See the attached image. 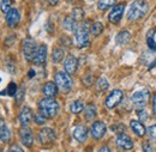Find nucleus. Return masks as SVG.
I'll use <instances>...</instances> for the list:
<instances>
[{
    "mask_svg": "<svg viewBox=\"0 0 156 152\" xmlns=\"http://www.w3.org/2000/svg\"><path fill=\"white\" fill-rule=\"evenodd\" d=\"M77 68H78L77 57H73V55H70V57H66V60H65V71L70 76H73L77 72Z\"/></svg>",
    "mask_w": 156,
    "mask_h": 152,
    "instance_id": "14",
    "label": "nucleus"
},
{
    "mask_svg": "<svg viewBox=\"0 0 156 152\" xmlns=\"http://www.w3.org/2000/svg\"><path fill=\"white\" fill-rule=\"evenodd\" d=\"M62 26L69 31H76L78 28L77 20L73 19L72 17H66L62 22Z\"/></svg>",
    "mask_w": 156,
    "mask_h": 152,
    "instance_id": "23",
    "label": "nucleus"
},
{
    "mask_svg": "<svg viewBox=\"0 0 156 152\" xmlns=\"http://www.w3.org/2000/svg\"><path fill=\"white\" fill-rule=\"evenodd\" d=\"M149 2L147 0H135L131 6L130 10L127 12V19L129 20H138V19L143 18L148 11H149Z\"/></svg>",
    "mask_w": 156,
    "mask_h": 152,
    "instance_id": "2",
    "label": "nucleus"
},
{
    "mask_svg": "<svg viewBox=\"0 0 156 152\" xmlns=\"http://www.w3.org/2000/svg\"><path fill=\"white\" fill-rule=\"evenodd\" d=\"M39 109L42 115H44L48 119H52L59 114L60 105L53 97H46L39 102Z\"/></svg>",
    "mask_w": 156,
    "mask_h": 152,
    "instance_id": "1",
    "label": "nucleus"
},
{
    "mask_svg": "<svg viewBox=\"0 0 156 152\" xmlns=\"http://www.w3.org/2000/svg\"><path fill=\"white\" fill-rule=\"evenodd\" d=\"M37 139H39V143L43 146H49L54 143L55 140V132L52 130V128H48V127H44L42 128L37 134Z\"/></svg>",
    "mask_w": 156,
    "mask_h": 152,
    "instance_id": "7",
    "label": "nucleus"
},
{
    "mask_svg": "<svg viewBox=\"0 0 156 152\" xmlns=\"http://www.w3.org/2000/svg\"><path fill=\"white\" fill-rule=\"evenodd\" d=\"M130 127L132 128L133 133L138 136H144L147 133V128L144 127V125L139 120H131L130 121Z\"/></svg>",
    "mask_w": 156,
    "mask_h": 152,
    "instance_id": "19",
    "label": "nucleus"
},
{
    "mask_svg": "<svg viewBox=\"0 0 156 152\" xmlns=\"http://www.w3.org/2000/svg\"><path fill=\"white\" fill-rule=\"evenodd\" d=\"M49 1V4H52V5H55L57 2H58V0H48Z\"/></svg>",
    "mask_w": 156,
    "mask_h": 152,
    "instance_id": "42",
    "label": "nucleus"
},
{
    "mask_svg": "<svg viewBox=\"0 0 156 152\" xmlns=\"http://www.w3.org/2000/svg\"><path fill=\"white\" fill-rule=\"evenodd\" d=\"M155 66H156V60H155V61H154V62H153V64H151V65H150V67H149V70H153V68H154Z\"/></svg>",
    "mask_w": 156,
    "mask_h": 152,
    "instance_id": "41",
    "label": "nucleus"
},
{
    "mask_svg": "<svg viewBox=\"0 0 156 152\" xmlns=\"http://www.w3.org/2000/svg\"><path fill=\"white\" fill-rule=\"evenodd\" d=\"M103 29H105V26H103L102 23L95 22V23L91 25V28H90V33L93 34V36H98V35L103 31Z\"/></svg>",
    "mask_w": 156,
    "mask_h": 152,
    "instance_id": "27",
    "label": "nucleus"
},
{
    "mask_svg": "<svg viewBox=\"0 0 156 152\" xmlns=\"http://www.w3.org/2000/svg\"><path fill=\"white\" fill-rule=\"evenodd\" d=\"M71 17L73 19H76L77 22L82 20L83 17H84V11H83V9H82V7H75V9L72 10Z\"/></svg>",
    "mask_w": 156,
    "mask_h": 152,
    "instance_id": "29",
    "label": "nucleus"
},
{
    "mask_svg": "<svg viewBox=\"0 0 156 152\" xmlns=\"http://www.w3.org/2000/svg\"><path fill=\"white\" fill-rule=\"evenodd\" d=\"M7 152H24L23 151V149L18 146V145H12L10 149H9V151Z\"/></svg>",
    "mask_w": 156,
    "mask_h": 152,
    "instance_id": "38",
    "label": "nucleus"
},
{
    "mask_svg": "<svg viewBox=\"0 0 156 152\" xmlns=\"http://www.w3.org/2000/svg\"><path fill=\"white\" fill-rule=\"evenodd\" d=\"M39 47L36 44V42L31 38H25L22 42V50H23V55L25 57L27 61H33L34 57L37 52Z\"/></svg>",
    "mask_w": 156,
    "mask_h": 152,
    "instance_id": "5",
    "label": "nucleus"
},
{
    "mask_svg": "<svg viewBox=\"0 0 156 152\" xmlns=\"http://www.w3.org/2000/svg\"><path fill=\"white\" fill-rule=\"evenodd\" d=\"M24 94H25V89H24V88H22V89H20V90L17 91L16 98H17V103H18V104H20V103L23 102V99H24Z\"/></svg>",
    "mask_w": 156,
    "mask_h": 152,
    "instance_id": "35",
    "label": "nucleus"
},
{
    "mask_svg": "<svg viewBox=\"0 0 156 152\" xmlns=\"http://www.w3.org/2000/svg\"><path fill=\"white\" fill-rule=\"evenodd\" d=\"M20 20V11L17 9H11L7 13H6V22L9 24L10 28H16L18 25Z\"/></svg>",
    "mask_w": 156,
    "mask_h": 152,
    "instance_id": "13",
    "label": "nucleus"
},
{
    "mask_svg": "<svg viewBox=\"0 0 156 152\" xmlns=\"http://www.w3.org/2000/svg\"><path fill=\"white\" fill-rule=\"evenodd\" d=\"M147 132H148L149 138H150L153 141H155L156 143V125H151V126L147 130Z\"/></svg>",
    "mask_w": 156,
    "mask_h": 152,
    "instance_id": "33",
    "label": "nucleus"
},
{
    "mask_svg": "<svg viewBox=\"0 0 156 152\" xmlns=\"http://www.w3.org/2000/svg\"><path fill=\"white\" fill-rule=\"evenodd\" d=\"M106 132H107V126H106V123L102 122V121H96V122H94L93 126H91V130H90L91 136H93L94 139H96V140L102 139V138L105 136Z\"/></svg>",
    "mask_w": 156,
    "mask_h": 152,
    "instance_id": "10",
    "label": "nucleus"
},
{
    "mask_svg": "<svg viewBox=\"0 0 156 152\" xmlns=\"http://www.w3.org/2000/svg\"><path fill=\"white\" fill-rule=\"evenodd\" d=\"M150 97V92L148 89H142L136 91L133 95L131 96V101L135 104V107L138 109H144V107L147 105L148 101Z\"/></svg>",
    "mask_w": 156,
    "mask_h": 152,
    "instance_id": "6",
    "label": "nucleus"
},
{
    "mask_svg": "<svg viewBox=\"0 0 156 152\" xmlns=\"http://www.w3.org/2000/svg\"><path fill=\"white\" fill-rule=\"evenodd\" d=\"M76 35V42L79 48H84L87 46H89L90 43V38H89V29L87 23H83L80 25H78L77 30L75 31Z\"/></svg>",
    "mask_w": 156,
    "mask_h": 152,
    "instance_id": "4",
    "label": "nucleus"
},
{
    "mask_svg": "<svg viewBox=\"0 0 156 152\" xmlns=\"http://www.w3.org/2000/svg\"><path fill=\"white\" fill-rule=\"evenodd\" d=\"M115 2H117V0H98V10L105 11V10H107V9L112 7V6H114Z\"/></svg>",
    "mask_w": 156,
    "mask_h": 152,
    "instance_id": "26",
    "label": "nucleus"
},
{
    "mask_svg": "<svg viewBox=\"0 0 156 152\" xmlns=\"http://www.w3.org/2000/svg\"><path fill=\"white\" fill-rule=\"evenodd\" d=\"M46 59H47V46L42 44V46L39 47V49H37V52H36L33 61H34L35 65L41 66V65H43L46 62Z\"/></svg>",
    "mask_w": 156,
    "mask_h": 152,
    "instance_id": "17",
    "label": "nucleus"
},
{
    "mask_svg": "<svg viewBox=\"0 0 156 152\" xmlns=\"http://www.w3.org/2000/svg\"><path fill=\"white\" fill-rule=\"evenodd\" d=\"M96 116V107L94 104H89L85 108V119L87 120H91Z\"/></svg>",
    "mask_w": 156,
    "mask_h": 152,
    "instance_id": "28",
    "label": "nucleus"
},
{
    "mask_svg": "<svg viewBox=\"0 0 156 152\" xmlns=\"http://www.w3.org/2000/svg\"><path fill=\"white\" fill-rule=\"evenodd\" d=\"M65 57V52L61 48H55L52 52V61L54 64H59L60 61H62V59Z\"/></svg>",
    "mask_w": 156,
    "mask_h": 152,
    "instance_id": "24",
    "label": "nucleus"
},
{
    "mask_svg": "<svg viewBox=\"0 0 156 152\" xmlns=\"http://www.w3.org/2000/svg\"><path fill=\"white\" fill-rule=\"evenodd\" d=\"M20 143L27 146V147H31L33 143H34V135H33V131L28 127V126H22L20 130Z\"/></svg>",
    "mask_w": 156,
    "mask_h": 152,
    "instance_id": "9",
    "label": "nucleus"
},
{
    "mask_svg": "<svg viewBox=\"0 0 156 152\" xmlns=\"http://www.w3.org/2000/svg\"><path fill=\"white\" fill-rule=\"evenodd\" d=\"M122 98H124V94H122L121 90H119V89L113 90V91L108 95V97L106 98V107H107L108 109L115 108L117 105H119V103L122 101Z\"/></svg>",
    "mask_w": 156,
    "mask_h": 152,
    "instance_id": "8",
    "label": "nucleus"
},
{
    "mask_svg": "<svg viewBox=\"0 0 156 152\" xmlns=\"http://www.w3.org/2000/svg\"><path fill=\"white\" fill-rule=\"evenodd\" d=\"M142 149H143V152H154V146L148 141H144L142 144Z\"/></svg>",
    "mask_w": 156,
    "mask_h": 152,
    "instance_id": "36",
    "label": "nucleus"
},
{
    "mask_svg": "<svg viewBox=\"0 0 156 152\" xmlns=\"http://www.w3.org/2000/svg\"><path fill=\"white\" fill-rule=\"evenodd\" d=\"M73 138L77 140L78 143H84V141H87V139H88V128L85 127V126H83V125H79L77 126L75 130H73Z\"/></svg>",
    "mask_w": 156,
    "mask_h": 152,
    "instance_id": "15",
    "label": "nucleus"
},
{
    "mask_svg": "<svg viewBox=\"0 0 156 152\" xmlns=\"http://www.w3.org/2000/svg\"><path fill=\"white\" fill-rule=\"evenodd\" d=\"M46 116L42 114H35L34 115V121H35V123L36 125H43L44 122H46Z\"/></svg>",
    "mask_w": 156,
    "mask_h": 152,
    "instance_id": "34",
    "label": "nucleus"
},
{
    "mask_svg": "<svg viewBox=\"0 0 156 152\" xmlns=\"http://www.w3.org/2000/svg\"><path fill=\"white\" fill-rule=\"evenodd\" d=\"M130 40H131V34L127 30L120 31L117 36H115V42H117V44H119V46H124V44L129 43Z\"/></svg>",
    "mask_w": 156,
    "mask_h": 152,
    "instance_id": "21",
    "label": "nucleus"
},
{
    "mask_svg": "<svg viewBox=\"0 0 156 152\" xmlns=\"http://www.w3.org/2000/svg\"><path fill=\"white\" fill-rule=\"evenodd\" d=\"M98 152H112V151H111V149H109V147L103 146L102 149H100V150H98Z\"/></svg>",
    "mask_w": 156,
    "mask_h": 152,
    "instance_id": "40",
    "label": "nucleus"
},
{
    "mask_svg": "<svg viewBox=\"0 0 156 152\" xmlns=\"http://www.w3.org/2000/svg\"><path fill=\"white\" fill-rule=\"evenodd\" d=\"M124 10H125V5H124V4H118V5H115V6L112 9V11H111V13H109V16H108L109 22L113 23V24L119 23L120 19L122 18Z\"/></svg>",
    "mask_w": 156,
    "mask_h": 152,
    "instance_id": "12",
    "label": "nucleus"
},
{
    "mask_svg": "<svg viewBox=\"0 0 156 152\" xmlns=\"http://www.w3.org/2000/svg\"><path fill=\"white\" fill-rule=\"evenodd\" d=\"M11 10V0H1V11L7 13Z\"/></svg>",
    "mask_w": 156,
    "mask_h": 152,
    "instance_id": "32",
    "label": "nucleus"
},
{
    "mask_svg": "<svg viewBox=\"0 0 156 152\" xmlns=\"http://www.w3.org/2000/svg\"><path fill=\"white\" fill-rule=\"evenodd\" d=\"M138 119H139V121H145V120H148V112H147L145 109L138 110Z\"/></svg>",
    "mask_w": 156,
    "mask_h": 152,
    "instance_id": "37",
    "label": "nucleus"
},
{
    "mask_svg": "<svg viewBox=\"0 0 156 152\" xmlns=\"http://www.w3.org/2000/svg\"><path fill=\"white\" fill-rule=\"evenodd\" d=\"M153 112H154V115L156 117V94L154 96V101H153Z\"/></svg>",
    "mask_w": 156,
    "mask_h": 152,
    "instance_id": "39",
    "label": "nucleus"
},
{
    "mask_svg": "<svg viewBox=\"0 0 156 152\" xmlns=\"http://www.w3.org/2000/svg\"><path fill=\"white\" fill-rule=\"evenodd\" d=\"M33 74H34V71H30V73H29V76H30V78H33Z\"/></svg>",
    "mask_w": 156,
    "mask_h": 152,
    "instance_id": "43",
    "label": "nucleus"
},
{
    "mask_svg": "<svg viewBox=\"0 0 156 152\" xmlns=\"http://www.w3.org/2000/svg\"><path fill=\"white\" fill-rule=\"evenodd\" d=\"M83 109H84V103H83L80 99H77V101L72 102V104H71V107H70V110H71V113H73V114H79V113H82Z\"/></svg>",
    "mask_w": 156,
    "mask_h": 152,
    "instance_id": "25",
    "label": "nucleus"
},
{
    "mask_svg": "<svg viewBox=\"0 0 156 152\" xmlns=\"http://www.w3.org/2000/svg\"><path fill=\"white\" fill-rule=\"evenodd\" d=\"M17 85H16V83H10L9 84V86L6 88V91H2V94H5L6 92V95L7 96H11V97H13V96L17 95Z\"/></svg>",
    "mask_w": 156,
    "mask_h": 152,
    "instance_id": "30",
    "label": "nucleus"
},
{
    "mask_svg": "<svg viewBox=\"0 0 156 152\" xmlns=\"http://www.w3.org/2000/svg\"><path fill=\"white\" fill-rule=\"evenodd\" d=\"M33 119H34V114H33L31 109L29 107H23L20 114V121L22 126H28Z\"/></svg>",
    "mask_w": 156,
    "mask_h": 152,
    "instance_id": "16",
    "label": "nucleus"
},
{
    "mask_svg": "<svg viewBox=\"0 0 156 152\" xmlns=\"http://www.w3.org/2000/svg\"><path fill=\"white\" fill-rule=\"evenodd\" d=\"M0 132H1V141L4 144H7L11 139V134H10L9 127L5 125V121L2 119H1V125H0Z\"/></svg>",
    "mask_w": 156,
    "mask_h": 152,
    "instance_id": "22",
    "label": "nucleus"
},
{
    "mask_svg": "<svg viewBox=\"0 0 156 152\" xmlns=\"http://www.w3.org/2000/svg\"><path fill=\"white\" fill-rule=\"evenodd\" d=\"M155 33H156V28H153V29H150V30L148 31V34H147V46H148L149 50H151L153 53L156 52V42H155V40H154Z\"/></svg>",
    "mask_w": 156,
    "mask_h": 152,
    "instance_id": "20",
    "label": "nucleus"
},
{
    "mask_svg": "<svg viewBox=\"0 0 156 152\" xmlns=\"http://www.w3.org/2000/svg\"><path fill=\"white\" fill-rule=\"evenodd\" d=\"M96 86H98V91H105V90L108 89L109 84H108V81H107V79L105 77H101L98 80V83H96Z\"/></svg>",
    "mask_w": 156,
    "mask_h": 152,
    "instance_id": "31",
    "label": "nucleus"
},
{
    "mask_svg": "<svg viewBox=\"0 0 156 152\" xmlns=\"http://www.w3.org/2000/svg\"><path fill=\"white\" fill-rule=\"evenodd\" d=\"M54 80H55V84H57L58 89L61 92L66 94V92L71 91L73 84H72L71 77H70V74H69L66 71H58V72L55 73Z\"/></svg>",
    "mask_w": 156,
    "mask_h": 152,
    "instance_id": "3",
    "label": "nucleus"
},
{
    "mask_svg": "<svg viewBox=\"0 0 156 152\" xmlns=\"http://www.w3.org/2000/svg\"><path fill=\"white\" fill-rule=\"evenodd\" d=\"M115 143H117L118 146H119L120 149H122V150L129 151V150H132V149H133V141H132V139L125 133L118 134Z\"/></svg>",
    "mask_w": 156,
    "mask_h": 152,
    "instance_id": "11",
    "label": "nucleus"
},
{
    "mask_svg": "<svg viewBox=\"0 0 156 152\" xmlns=\"http://www.w3.org/2000/svg\"><path fill=\"white\" fill-rule=\"evenodd\" d=\"M58 90L59 89L57 86V84H55V81H47L42 88L43 95L46 97H53V98H54V96H57Z\"/></svg>",
    "mask_w": 156,
    "mask_h": 152,
    "instance_id": "18",
    "label": "nucleus"
}]
</instances>
